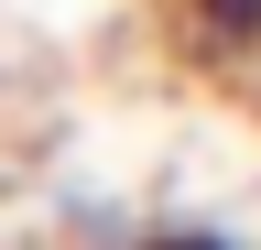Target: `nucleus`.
<instances>
[{
	"label": "nucleus",
	"mask_w": 261,
	"mask_h": 250,
	"mask_svg": "<svg viewBox=\"0 0 261 250\" xmlns=\"http://www.w3.org/2000/svg\"><path fill=\"white\" fill-rule=\"evenodd\" d=\"M185 33L218 66H261V0H185Z\"/></svg>",
	"instance_id": "1"
},
{
	"label": "nucleus",
	"mask_w": 261,
	"mask_h": 250,
	"mask_svg": "<svg viewBox=\"0 0 261 250\" xmlns=\"http://www.w3.org/2000/svg\"><path fill=\"white\" fill-rule=\"evenodd\" d=\"M142 250H228L218 229H174V239H142Z\"/></svg>",
	"instance_id": "2"
}]
</instances>
